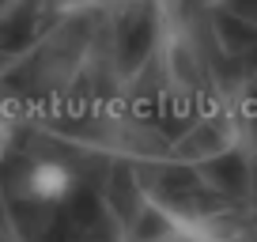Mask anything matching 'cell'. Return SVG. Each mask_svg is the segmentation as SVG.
Wrapping results in <instances>:
<instances>
[{"instance_id":"cell-1","label":"cell","mask_w":257,"mask_h":242,"mask_svg":"<svg viewBox=\"0 0 257 242\" xmlns=\"http://www.w3.org/2000/svg\"><path fill=\"white\" fill-rule=\"evenodd\" d=\"M23 193L34 204H64L76 193V170L64 159H34L23 174Z\"/></svg>"},{"instance_id":"cell-2","label":"cell","mask_w":257,"mask_h":242,"mask_svg":"<svg viewBox=\"0 0 257 242\" xmlns=\"http://www.w3.org/2000/svg\"><path fill=\"white\" fill-rule=\"evenodd\" d=\"M4 155H8V125L0 121V163H4Z\"/></svg>"}]
</instances>
